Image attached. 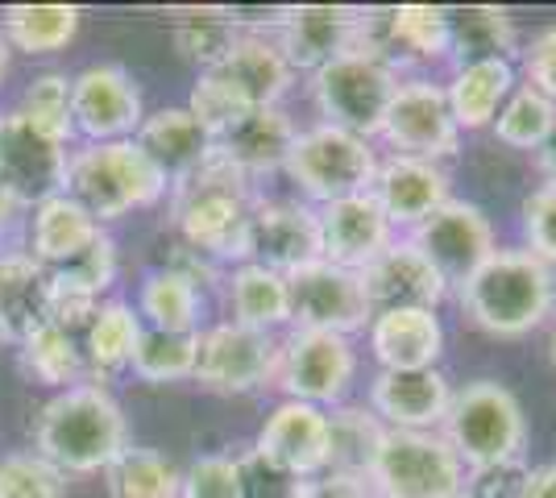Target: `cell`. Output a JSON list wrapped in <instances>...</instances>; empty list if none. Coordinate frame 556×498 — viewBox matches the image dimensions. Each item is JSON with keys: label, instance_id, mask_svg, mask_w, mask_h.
Masks as SVG:
<instances>
[{"label": "cell", "instance_id": "16", "mask_svg": "<svg viewBox=\"0 0 556 498\" xmlns=\"http://www.w3.org/2000/svg\"><path fill=\"white\" fill-rule=\"evenodd\" d=\"M287 286H291V329L341 332V336L370 329L374 311L353 270H341L332 261H312L287 274Z\"/></svg>", "mask_w": 556, "mask_h": 498}, {"label": "cell", "instance_id": "46", "mask_svg": "<svg viewBox=\"0 0 556 498\" xmlns=\"http://www.w3.org/2000/svg\"><path fill=\"white\" fill-rule=\"evenodd\" d=\"M523 250H532L540 261L556 270V183H535L519 208Z\"/></svg>", "mask_w": 556, "mask_h": 498}, {"label": "cell", "instance_id": "26", "mask_svg": "<svg viewBox=\"0 0 556 498\" xmlns=\"http://www.w3.org/2000/svg\"><path fill=\"white\" fill-rule=\"evenodd\" d=\"M366 349L378 370H437L444 357L441 311H382L366 329Z\"/></svg>", "mask_w": 556, "mask_h": 498}, {"label": "cell", "instance_id": "41", "mask_svg": "<svg viewBox=\"0 0 556 498\" xmlns=\"http://www.w3.org/2000/svg\"><path fill=\"white\" fill-rule=\"evenodd\" d=\"M556 120V104L548 95H540L532 84H515V92L507 95V104L498 108V117L490 125V133H494V142L507 145V150H523V154H535L544 138H548V129H553Z\"/></svg>", "mask_w": 556, "mask_h": 498}, {"label": "cell", "instance_id": "43", "mask_svg": "<svg viewBox=\"0 0 556 498\" xmlns=\"http://www.w3.org/2000/svg\"><path fill=\"white\" fill-rule=\"evenodd\" d=\"M0 498H71L67 474L34 449L0 457Z\"/></svg>", "mask_w": 556, "mask_h": 498}, {"label": "cell", "instance_id": "29", "mask_svg": "<svg viewBox=\"0 0 556 498\" xmlns=\"http://www.w3.org/2000/svg\"><path fill=\"white\" fill-rule=\"evenodd\" d=\"M519 84V67L507 59H486V63H462L444 79V95L462 133H482L494 125L498 108Z\"/></svg>", "mask_w": 556, "mask_h": 498}, {"label": "cell", "instance_id": "15", "mask_svg": "<svg viewBox=\"0 0 556 498\" xmlns=\"http://www.w3.org/2000/svg\"><path fill=\"white\" fill-rule=\"evenodd\" d=\"M245 261L266 266L275 274H295L320 261V220L316 208L300 195H262L250 213V245Z\"/></svg>", "mask_w": 556, "mask_h": 498}, {"label": "cell", "instance_id": "19", "mask_svg": "<svg viewBox=\"0 0 556 498\" xmlns=\"http://www.w3.org/2000/svg\"><path fill=\"white\" fill-rule=\"evenodd\" d=\"M370 195L394 225V233L407 238L416 225H424L437 208H444L453 200V175H448L444 163L407 158V154H382L378 170H374Z\"/></svg>", "mask_w": 556, "mask_h": 498}, {"label": "cell", "instance_id": "4", "mask_svg": "<svg viewBox=\"0 0 556 498\" xmlns=\"http://www.w3.org/2000/svg\"><path fill=\"white\" fill-rule=\"evenodd\" d=\"M63 195L75 200L96 225L154 208L170 195L163 170L141 154L138 142H75L67 158Z\"/></svg>", "mask_w": 556, "mask_h": 498}, {"label": "cell", "instance_id": "23", "mask_svg": "<svg viewBox=\"0 0 556 498\" xmlns=\"http://www.w3.org/2000/svg\"><path fill=\"white\" fill-rule=\"evenodd\" d=\"M300 138V120L287 113V104L250 108L216 133V158L237 166L250 183H262L270 175H282L287 154Z\"/></svg>", "mask_w": 556, "mask_h": 498}, {"label": "cell", "instance_id": "28", "mask_svg": "<svg viewBox=\"0 0 556 498\" xmlns=\"http://www.w3.org/2000/svg\"><path fill=\"white\" fill-rule=\"evenodd\" d=\"M100 233H104V225H96L75 200L59 191V195L42 200L38 208H29V250L25 254L54 274V270H67Z\"/></svg>", "mask_w": 556, "mask_h": 498}, {"label": "cell", "instance_id": "40", "mask_svg": "<svg viewBox=\"0 0 556 498\" xmlns=\"http://www.w3.org/2000/svg\"><path fill=\"white\" fill-rule=\"evenodd\" d=\"M179 477L184 470L170 457H163L159 449L129 445L104 470V490L109 498H179Z\"/></svg>", "mask_w": 556, "mask_h": 498}, {"label": "cell", "instance_id": "25", "mask_svg": "<svg viewBox=\"0 0 556 498\" xmlns=\"http://www.w3.org/2000/svg\"><path fill=\"white\" fill-rule=\"evenodd\" d=\"M134 142L141 145V154L150 163L163 170V179L175 188L191 179L200 166L212 163L216 154V138L204 120L195 117L187 104H175V108H159V113H146L141 120L138 138Z\"/></svg>", "mask_w": 556, "mask_h": 498}, {"label": "cell", "instance_id": "7", "mask_svg": "<svg viewBox=\"0 0 556 498\" xmlns=\"http://www.w3.org/2000/svg\"><path fill=\"white\" fill-rule=\"evenodd\" d=\"M378 158H382L378 142L316 120V125L300 129L282 175L295 183L300 200H307L312 208H325L332 200H349V195L370 191Z\"/></svg>", "mask_w": 556, "mask_h": 498}, {"label": "cell", "instance_id": "35", "mask_svg": "<svg viewBox=\"0 0 556 498\" xmlns=\"http://www.w3.org/2000/svg\"><path fill=\"white\" fill-rule=\"evenodd\" d=\"M0 34L9 47L29 59L59 54L79 34V9L75 4H9L0 13Z\"/></svg>", "mask_w": 556, "mask_h": 498}, {"label": "cell", "instance_id": "33", "mask_svg": "<svg viewBox=\"0 0 556 498\" xmlns=\"http://www.w3.org/2000/svg\"><path fill=\"white\" fill-rule=\"evenodd\" d=\"M391 22V59L403 75H428L448 59V9L441 4H394L387 9Z\"/></svg>", "mask_w": 556, "mask_h": 498}, {"label": "cell", "instance_id": "45", "mask_svg": "<svg viewBox=\"0 0 556 498\" xmlns=\"http://www.w3.org/2000/svg\"><path fill=\"white\" fill-rule=\"evenodd\" d=\"M116 274H121V254H116V241H113L109 229H104V233H100V238H96L79 258L71 261L67 270H54V279L75 283L79 291L96 295V299H104V295L113 291Z\"/></svg>", "mask_w": 556, "mask_h": 498}, {"label": "cell", "instance_id": "54", "mask_svg": "<svg viewBox=\"0 0 556 498\" xmlns=\"http://www.w3.org/2000/svg\"><path fill=\"white\" fill-rule=\"evenodd\" d=\"M548 361H553V370H556V320L548 324Z\"/></svg>", "mask_w": 556, "mask_h": 498}, {"label": "cell", "instance_id": "11", "mask_svg": "<svg viewBox=\"0 0 556 498\" xmlns=\"http://www.w3.org/2000/svg\"><path fill=\"white\" fill-rule=\"evenodd\" d=\"M407 241L416 245L424 258L432 261V270L444 279V286L457 295L498 250V238H494V225L490 216L469 204V200H448L444 208L428 216L424 225H416Z\"/></svg>", "mask_w": 556, "mask_h": 498}, {"label": "cell", "instance_id": "47", "mask_svg": "<svg viewBox=\"0 0 556 498\" xmlns=\"http://www.w3.org/2000/svg\"><path fill=\"white\" fill-rule=\"evenodd\" d=\"M528 474H532L528 457H510V461H494V465L465 470L462 498H523Z\"/></svg>", "mask_w": 556, "mask_h": 498}, {"label": "cell", "instance_id": "18", "mask_svg": "<svg viewBox=\"0 0 556 498\" xmlns=\"http://www.w3.org/2000/svg\"><path fill=\"white\" fill-rule=\"evenodd\" d=\"M357 22H362V9H349V4H291L275 13L270 38L291 63V72L312 75L337 54L353 50Z\"/></svg>", "mask_w": 556, "mask_h": 498}, {"label": "cell", "instance_id": "39", "mask_svg": "<svg viewBox=\"0 0 556 498\" xmlns=\"http://www.w3.org/2000/svg\"><path fill=\"white\" fill-rule=\"evenodd\" d=\"M195 357H200V332L141 329L129 370H134V379L150 382V386L195 382Z\"/></svg>", "mask_w": 556, "mask_h": 498}, {"label": "cell", "instance_id": "32", "mask_svg": "<svg viewBox=\"0 0 556 498\" xmlns=\"http://www.w3.org/2000/svg\"><path fill=\"white\" fill-rule=\"evenodd\" d=\"M448 59H453V67L486 63V59L519 63V34H515L507 9H498V4L448 9Z\"/></svg>", "mask_w": 556, "mask_h": 498}, {"label": "cell", "instance_id": "42", "mask_svg": "<svg viewBox=\"0 0 556 498\" xmlns=\"http://www.w3.org/2000/svg\"><path fill=\"white\" fill-rule=\"evenodd\" d=\"M17 113L47 129L50 138H63L75 145V125H71V75L67 72H42L25 84Z\"/></svg>", "mask_w": 556, "mask_h": 498}, {"label": "cell", "instance_id": "36", "mask_svg": "<svg viewBox=\"0 0 556 498\" xmlns=\"http://www.w3.org/2000/svg\"><path fill=\"white\" fill-rule=\"evenodd\" d=\"M382 436H387V424L366 404L332 407L328 411V470L366 477Z\"/></svg>", "mask_w": 556, "mask_h": 498}, {"label": "cell", "instance_id": "13", "mask_svg": "<svg viewBox=\"0 0 556 498\" xmlns=\"http://www.w3.org/2000/svg\"><path fill=\"white\" fill-rule=\"evenodd\" d=\"M278 336L245 329L237 320H216L200 329L195 382L212 395H257L275 386Z\"/></svg>", "mask_w": 556, "mask_h": 498}, {"label": "cell", "instance_id": "37", "mask_svg": "<svg viewBox=\"0 0 556 498\" xmlns=\"http://www.w3.org/2000/svg\"><path fill=\"white\" fill-rule=\"evenodd\" d=\"M17 361H22V374L38 386H50L54 395L71 391L79 382H88V366H84V345L75 332H63L47 324L38 329L25 345H17Z\"/></svg>", "mask_w": 556, "mask_h": 498}, {"label": "cell", "instance_id": "8", "mask_svg": "<svg viewBox=\"0 0 556 498\" xmlns=\"http://www.w3.org/2000/svg\"><path fill=\"white\" fill-rule=\"evenodd\" d=\"M357 382V341L341 332L287 329L278 336L275 357V391L282 399L312 407L349 404V391Z\"/></svg>", "mask_w": 556, "mask_h": 498}, {"label": "cell", "instance_id": "1", "mask_svg": "<svg viewBox=\"0 0 556 498\" xmlns=\"http://www.w3.org/2000/svg\"><path fill=\"white\" fill-rule=\"evenodd\" d=\"M254 200L257 183H250L237 166L212 154L208 166H200L191 179L170 188L166 216H170V229L184 241V250L212 261L216 270H232L245 261Z\"/></svg>", "mask_w": 556, "mask_h": 498}, {"label": "cell", "instance_id": "17", "mask_svg": "<svg viewBox=\"0 0 556 498\" xmlns=\"http://www.w3.org/2000/svg\"><path fill=\"white\" fill-rule=\"evenodd\" d=\"M254 452L295 482L328 474V411L295 404V399H278L257 427Z\"/></svg>", "mask_w": 556, "mask_h": 498}, {"label": "cell", "instance_id": "2", "mask_svg": "<svg viewBox=\"0 0 556 498\" xmlns=\"http://www.w3.org/2000/svg\"><path fill=\"white\" fill-rule=\"evenodd\" d=\"M457 308L494 341H523L556 316V270L523 245H498L494 258L457 291Z\"/></svg>", "mask_w": 556, "mask_h": 498}, {"label": "cell", "instance_id": "44", "mask_svg": "<svg viewBox=\"0 0 556 498\" xmlns=\"http://www.w3.org/2000/svg\"><path fill=\"white\" fill-rule=\"evenodd\" d=\"M179 498H245L241 457H229V452L195 457L179 477Z\"/></svg>", "mask_w": 556, "mask_h": 498}, {"label": "cell", "instance_id": "5", "mask_svg": "<svg viewBox=\"0 0 556 498\" xmlns=\"http://www.w3.org/2000/svg\"><path fill=\"white\" fill-rule=\"evenodd\" d=\"M444 440L462 457L465 470L523 457L528 449V416L515 391L494 379H473L453 391L444 416Z\"/></svg>", "mask_w": 556, "mask_h": 498}, {"label": "cell", "instance_id": "31", "mask_svg": "<svg viewBox=\"0 0 556 498\" xmlns=\"http://www.w3.org/2000/svg\"><path fill=\"white\" fill-rule=\"evenodd\" d=\"M138 316L146 329L163 332H200L204 324V283L191 279L179 266L150 270L138 286Z\"/></svg>", "mask_w": 556, "mask_h": 498}, {"label": "cell", "instance_id": "51", "mask_svg": "<svg viewBox=\"0 0 556 498\" xmlns=\"http://www.w3.org/2000/svg\"><path fill=\"white\" fill-rule=\"evenodd\" d=\"M532 158H535L540 183H556V120H553V129H548V138H544V145L535 150Z\"/></svg>", "mask_w": 556, "mask_h": 498}, {"label": "cell", "instance_id": "21", "mask_svg": "<svg viewBox=\"0 0 556 498\" xmlns=\"http://www.w3.org/2000/svg\"><path fill=\"white\" fill-rule=\"evenodd\" d=\"M357 279H362V291H366V304L374 316L412 308L441 311V304L453 295L441 274L432 270V261L407 238H399L391 250H382L366 270H357Z\"/></svg>", "mask_w": 556, "mask_h": 498}, {"label": "cell", "instance_id": "27", "mask_svg": "<svg viewBox=\"0 0 556 498\" xmlns=\"http://www.w3.org/2000/svg\"><path fill=\"white\" fill-rule=\"evenodd\" d=\"M50 324V274L25 250L0 254V341L25 345Z\"/></svg>", "mask_w": 556, "mask_h": 498}, {"label": "cell", "instance_id": "24", "mask_svg": "<svg viewBox=\"0 0 556 498\" xmlns=\"http://www.w3.org/2000/svg\"><path fill=\"white\" fill-rule=\"evenodd\" d=\"M212 79L225 84V92L250 113V108H266V104H282L300 75L291 72V63L282 59L270 29H241L237 47L225 54L220 67H212Z\"/></svg>", "mask_w": 556, "mask_h": 498}, {"label": "cell", "instance_id": "48", "mask_svg": "<svg viewBox=\"0 0 556 498\" xmlns=\"http://www.w3.org/2000/svg\"><path fill=\"white\" fill-rule=\"evenodd\" d=\"M519 79L532 84L540 95H548L556 104V22L535 29L532 38L519 47Z\"/></svg>", "mask_w": 556, "mask_h": 498}, {"label": "cell", "instance_id": "53", "mask_svg": "<svg viewBox=\"0 0 556 498\" xmlns=\"http://www.w3.org/2000/svg\"><path fill=\"white\" fill-rule=\"evenodd\" d=\"M9 59H13V47H9L4 34H0V84H4V75H9Z\"/></svg>", "mask_w": 556, "mask_h": 498}, {"label": "cell", "instance_id": "14", "mask_svg": "<svg viewBox=\"0 0 556 498\" xmlns=\"http://www.w3.org/2000/svg\"><path fill=\"white\" fill-rule=\"evenodd\" d=\"M146 100L121 63H88L71 75V125L79 142H134Z\"/></svg>", "mask_w": 556, "mask_h": 498}, {"label": "cell", "instance_id": "3", "mask_svg": "<svg viewBox=\"0 0 556 498\" xmlns=\"http://www.w3.org/2000/svg\"><path fill=\"white\" fill-rule=\"evenodd\" d=\"M129 449V420L116 395L100 382H79L50 395L34 416V452L67 477L104 474Z\"/></svg>", "mask_w": 556, "mask_h": 498}, {"label": "cell", "instance_id": "10", "mask_svg": "<svg viewBox=\"0 0 556 498\" xmlns=\"http://www.w3.org/2000/svg\"><path fill=\"white\" fill-rule=\"evenodd\" d=\"M382 154H407L428 163H448L462 154V129L453 120L444 84L432 75H403L387 120L378 129Z\"/></svg>", "mask_w": 556, "mask_h": 498}, {"label": "cell", "instance_id": "34", "mask_svg": "<svg viewBox=\"0 0 556 498\" xmlns=\"http://www.w3.org/2000/svg\"><path fill=\"white\" fill-rule=\"evenodd\" d=\"M141 316L129 299H104L96 308L92 324L84 329L79 345H84V366H88V382L109 386L116 370H129L134 349H138L141 336Z\"/></svg>", "mask_w": 556, "mask_h": 498}, {"label": "cell", "instance_id": "50", "mask_svg": "<svg viewBox=\"0 0 556 498\" xmlns=\"http://www.w3.org/2000/svg\"><path fill=\"white\" fill-rule=\"evenodd\" d=\"M523 498H556V461H548V465H532Z\"/></svg>", "mask_w": 556, "mask_h": 498}, {"label": "cell", "instance_id": "38", "mask_svg": "<svg viewBox=\"0 0 556 498\" xmlns=\"http://www.w3.org/2000/svg\"><path fill=\"white\" fill-rule=\"evenodd\" d=\"M170 38L187 63H195L200 72H212L237 47L241 22L232 17V9H179L170 17Z\"/></svg>", "mask_w": 556, "mask_h": 498}, {"label": "cell", "instance_id": "52", "mask_svg": "<svg viewBox=\"0 0 556 498\" xmlns=\"http://www.w3.org/2000/svg\"><path fill=\"white\" fill-rule=\"evenodd\" d=\"M17 216H22V208L13 204V195L0 188V254H4V233L17 225Z\"/></svg>", "mask_w": 556, "mask_h": 498}, {"label": "cell", "instance_id": "6", "mask_svg": "<svg viewBox=\"0 0 556 498\" xmlns=\"http://www.w3.org/2000/svg\"><path fill=\"white\" fill-rule=\"evenodd\" d=\"M399 79L403 72H394L391 63L362 54V50H345L320 72L307 75V100H312L320 125L378 142V129L387 120Z\"/></svg>", "mask_w": 556, "mask_h": 498}, {"label": "cell", "instance_id": "30", "mask_svg": "<svg viewBox=\"0 0 556 498\" xmlns=\"http://www.w3.org/2000/svg\"><path fill=\"white\" fill-rule=\"evenodd\" d=\"M225 304H229V316L225 320H237L245 329L270 332V336H282L291 329V286H287V274H275L266 266H254V261H241L225 270Z\"/></svg>", "mask_w": 556, "mask_h": 498}, {"label": "cell", "instance_id": "49", "mask_svg": "<svg viewBox=\"0 0 556 498\" xmlns=\"http://www.w3.org/2000/svg\"><path fill=\"white\" fill-rule=\"evenodd\" d=\"M295 498H374L370 482L366 477H353V474H320V477H307L300 482Z\"/></svg>", "mask_w": 556, "mask_h": 498}, {"label": "cell", "instance_id": "12", "mask_svg": "<svg viewBox=\"0 0 556 498\" xmlns=\"http://www.w3.org/2000/svg\"><path fill=\"white\" fill-rule=\"evenodd\" d=\"M71 142L50 138L17 108L0 113V188L13 195V204L29 213L42 200L59 195L67 183Z\"/></svg>", "mask_w": 556, "mask_h": 498}, {"label": "cell", "instance_id": "20", "mask_svg": "<svg viewBox=\"0 0 556 498\" xmlns=\"http://www.w3.org/2000/svg\"><path fill=\"white\" fill-rule=\"evenodd\" d=\"M453 382L441 366L437 370H378L366 386V407L394 432H441Z\"/></svg>", "mask_w": 556, "mask_h": 498}, {"label": "cell", "instance_id": "9", "mask_svg": "<svg viewBox=\"0 0 556 498\" xmlns=\"http://www.w3.org/2000/svg\"><path fill=\"white\" fill-rule=\"evenodd\" d=\"M366 482L374 498H462L465 465L444 432L387 427Z\"/></svg>", "mask_w": 556, "mask_h": 498}, {"label": "cell", "instance_id": "22", "mask_svg": "<svg viewBox=\"0 0 556 498\" xmlns=\"http://www.w3.org/2000/svg\"><path fill=\"white\" fill-rule=\"evenodd\" d=\"M316 220H320V261H332L353 274L366 270L382 250H391L399 241L394 225L370 191L316 208Z\"/></svg>", "mask_w": 556, "mask_h": 498}]
</instances>
